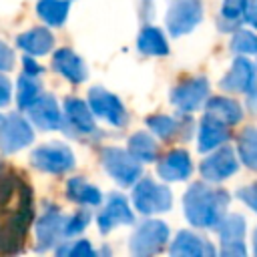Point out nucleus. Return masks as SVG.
<instances>
[{
    "instance_id": "1",
    "label": "nucleus",
    "mask_w": 257,
    "mask_h": 257,
    "mask_svg": "<svg viewBox=\"0 0 257 257\" xmlns=\"http://www.w3.org/2000/svg\"><path fill=\"white\" fill-rule=\"evenodd\" d=\"M32 189L24 177L0 163V255L22 249L32 221Z\"/></svg>"
},
{
    "instance_id": "2",
    "label": "nucleus",
    "mask_w": 257,
    "mask_h": 257,
    "mask_svg": "<svg viewBox=\"0 0 257 257\" xmlns=\"http://www.w3.org/2000/svg\"><path fill=\"white\" fill-rule=\"evenodd\" d=\"M229 193L209 187L207 183H193L183 197V213L193 227L217 229L229 207Z\"/></svg>"
},
{
    "instance_id": "3",
    "label": "nucleus",
    "mask_w": 257,
    "mask_h": 257,
    "mask_svg": "<svg viewBox=\"0 0 257 257\" xmlns=\"http://www.w3.org/2000/svg\"><path fill=\"white\" fill-rule=\"evenodd\" d=\"M102 159V167L104 171L112 177L114 183H118L120 187H131L135 185L141 175H143V167L141 161L124 149H116V147H104L100 153Z\"/></svg>"
},
{
    "instance_id": "4",
    "label": "nucleus",
    "mask_w": 257,
    "mask_h": 257,
    "mask_svg": "<svg viewBox=\"0 0 257 257\" xmlns=\"http://www.w3.org/2000/svg\"><path fill=\"white\" fill-rule=\"evenodd\" d=\"M133 203L139 213L157 215V213H165L173 207V195H171L169 187L155 183L149 177H143L133 187Z\"/></svg>"
},
{
    "instance_id": "5",
    "label": "nucleus",
    "mask_w": 257,
    "mask_h": 257,
    "mask_svg": "<svg viewBox=\"0 0 257 257\" xmlns=\"http://www.w3.org/2000/svg\"><path fill=\"white\" fill-rule=\"evenodd\" d=\"M169 241V227L165 221L159 219H147L139 223L135 233L131 235V253L137 257H147L157 251H161Z\"/></svg>"
},
{
    "instance_id": "6",
    "label": "nucleus",
    "mask_w": 257,
    "mask_h": 257,
    "mask_svg": "<svg viewBox=\"0 0 257 257\" xmlns=\"http://www.w3.org/2000/svg\"><path fill=\"white\" fill-rule=\"evenodd\" d=\"M30 163L42 173L62 175L74 167V155L64 143H46L32 151Z\"/></svg>"
},
{
    "instance_id": "7",
    "label": "nucleus",
    "mask_w": 257,
    "mask_h": 257,
    "mask_svg": "<svg viewBox=\"0 0 257 257\" xmlns=\"http://www.w3.org/2000/svg\"><path fill=\"white\" fill-rule=\"evenodd\" d=\"M203 20V2L201 0H171L167 8V30L171 36L189 34Z\"/></svg>"
},
{
    "instance_id": "8",
    "label": "nucleus",
    "mask_w": 257,
    "mask_h": 257,
    "mask_svg": "<svg viewBox=\"0 0 257 257\" xmlns=\"http://www.w3.org/2000/svg\"><path fill=\"white\" fill-rule=\"evenodd\" d=\"M34 141V131L30 122L20 114H8L0 118V151L12 155Z\"/></svg>"
},
{
    "instance_id": "9",
    "label": "nucleus",
    "mask_w": 257,
    "mask_h": 257,
    "mask_svg": "<svg viewBox=\"0 0 257 257\" xmlns=\"http://www.w3.org/2000/svg\"><path fill=\"white\" fill-rule=\"evenodd\" d=\"M219 86L227 92H243L247 96L257 92V68H255V64L247 56L239 54L233 60L229 72L221 78Z\"/></svg>"
},
{
    "instance_id": "10",
    "label": "nucleus",
    "mask_w": 257,
    "mask_h": 257,
    "mask_svg": "<svg viewBox=\"0 0 257 257\" xmlns=\"http://www.w3.org/2000/svg\"><path fill=\"white\" fill-rule=\"evenodd\" d=\"M239 169V161L237 155L233 151V147L221 145L215 149V153H211L209 157H205L199 165V173L205 181L209 183H217V181H225L229 179L233 173H237Z\"/></svg>"
},
{
    "instance_id": "11",
    "label": "nucleus",
    "mask_w": 257,
    "mask_h": 257,
    "mask_svg": "<svg viewBox=\"0 0 257 257\" xmlns=\"http://www.w3.org/2000/svg\"><path fill=\"white\" fill-rule=\"evenodd\" d=\"M217 231H219V239H221V255L225 257H243L247 253V247L243 243V237H245V217L239 215V213H233V215H225L223 221L217 225Z\"/></svg>"
},
{
    "instance_id": "12",
    "label": "nucleus",
    "mask_w": 257,
    "mask_h": 257,
    "mask_svg": "<svg viewBox=\"0 0 257 257\" xmlns=\"http://www.w3.org/2000/svg\"><path fill=\"white\" fill-rule=\"evenodd\" d=\"M88 106L92 108V112L104 120H108L114 126H124L126 124V110L122 106V102L118 100L116 94L108 92L102 86H92L88 90Z\"/></svg>"
},
{
    "instance_id": "13",
    "label": "nucleus",
    "mask_w": 257,
    "mask_h": 257,
    "mask_svg": "<svg viewBox=\"0 0 257 257\" xmlns=\"http://www.w3.org/2000/svg\"><path fill=\"white\" fill-rule=\"evenodd\" d=\"M207 98H209V82L203 76L189 78V80L177 84L171 90V102L181 112H193V110H197Z\"/></svg>"
},
{
    "instance_id": "14",
    "label": "nucleus",
    "mask_w": 257,
    "mask_h": 257,
    "mask_svg": "<svg viewBox=\"0 0 257 257\" xmlns=\"http://www.w3.org/2000/svg\"><path fill=\"white\" fill-rule=\"evenodd\" d=\"M66 219L58 207H52L48 211H44V215L38 219L36 223V251H48L50 247H54L62 237H66L64 229H66Z\"/></svg>"
},
{
    "instance_id": "15",
    "label": "nucleus",
    "mask_w": 257,
    "mask_h": 257,
    "mask_svg": "<svg viewBox=\"0 0 257 257\" xmlns=\"http://www.w3.org/2000/svg\"><path fill=\"white\" fill-rule=\"evenodd\" d=\"M135 215L126 203V199L120 193H112L104 205V209L98 215V231L102 235L110 233L118 225H133Z\"/></svg>"
},
{
    "instance_id": "16",
    "label": "nucleus",
    "mask_w": 257,
    "mask_h": 257,
    "mask_svg": "<svg viewBox=\"0 0 257 257\" xmlns=\"http://www.w3.org/2000/svg\"><path fill=\"white\" fill-rule=\"evenodd\" d=\"M191 171H193L191 155L185 149H175V151L167 153L157 163V175L163 181H169V183L189 179L191 177Z\"/></svg>"
},
{
    "instance_id": "17",
    "label": "nucleus",
    "mask_w": 257,
    "mask_h": 257,
    "mask_svg": "<svg viewBox=\"0 0 257 257\" xmlns=\"http://www.w3.org/2000/svg\"><path fill=\"white\" fill-rule=\"evenodd\" d=\"M28 114L42 131H56L62 126V112L52 94H40V98L28 108Z\"/></svg>"
},
{
    "instance_id": "18",
    "label": "nucleus",
    "mask_w": 257,
    "mask_h": 257,
    "mask_svg": "<svg viewBox=\"0 0 257 257\" xmlns=\"http://www.w3.org/2000/svg\"><path fill=\"white\" fill-rule=\"evenodd\" d=\"M169 253L173 257H205L215 255V247L205 237L193 231H179L169 247Z\"/></svg>"
},
{
    "instance_id": "19",
    "label": "nucleus",
    "mask_w": 257,
    "mask_h": 257,
    "mask_svg": "<svg viewBox=\"0 0 257 257\" xmlns=\"http://www.w3.org/2000/svg\"><path fill=\"white\" fill-rule=\"evenodd\" d=\"M52 68L74 84L86 80V76H88L84 60L72 48H58L52 56Z\"/></svg>"
},
{
    "instance_id": "20",
    "label": "nucleus",
    "mask_w": 257,
    "mask_h": 257,
    "mask_svg": "<svg viewBox=\"0 0 257 257\" xmlns=\"http://www.w3.org/2000/svg\"><path fill=\"white\" fill-rule=\"evenodd\" d=\"M231 139V133H229V124L205 114L201 118V124H199V151L201 153H209L221 145H225L227 141Z\"/></svg>"
},
{
    "instance_id": "21",
    "label": "nucleus",
    "mask_w": 257,
    "mask_h": 257,
    "mask_svg": "<svg viewBox=\"0 0 257 257\" xmlns=\"http://www.w3.org/2000/svg\"><path fill=\"white\" fill-rule=\"evenodd\" d=\"M92 114H94L92 108L84 100H80V98H66L64 100V116L76 133H82V135L96 133V124H94Z\"/></svg>"
},
{
    "instance_id": "22",
    "label": "nucleus",
    "mask_w": 257,
    "mask_h": 257,
    "mask_svg": "<svg viewBox=\"0 0 257 257\" xmlns=\"http://www.w3.org/2000/svg\"><path fill=\"white\" fill-rule=\"evenodd\" d=\"M16 46L30 56H44L54 46V36L48 28H30L16 38Z\"/></svg>"
},
{
    "instance_id": "23",
    "label": "nucleus",
    "mask_w": 257,
    "mask_h": 257,
    "mask_svg": "<svg viewBox=\"0 0 257 257\" xmlns=\"http://www.w3.org/2000/svg\"><path fill=\"white\" fill-rule=\"evenodd\" d=\"M205 114L233 126L243 118V108L237 100L227 98V96H211L205 102Z\"/></svg>"
},
{
    "instance_id": "24",
    "label": "nucleus",
    "mask_w": 257,
    "mask_h": 257,
    "mask_svg": "<svg viewBox=\"0 0 257 257\" xmlns=\"http://www.w3.org/2000/svg\"><path fill=\"white\" fill-rule=\"evenodd\" d=\"M66 197L78 205H86V207H94L100 205L102 201V193L90 185L88 181H84L82 177H70L66 181Z\"/></svg>"
},
{
    "instance_id": "25",
    "label": "nucleus",
    "mask_w": 257,
    "mask_h": 257,
    "mask_svg": "<svg viewBox=\"0 0 257 257\" xmlns=\"http://www.w3.org/2000/svg\"><path fill=\"white\" fill-rule=\"evenodd\" d=\"M137 48L147 56H165L169 54V42L161 28L157 26H145L139 34Z\"/></svg>"
},
{
    "instance_id": "26",
    "label": "nucleus",
    "mask_w": 257,
    "mask_h": 257,
    "mask_svg": "<svg viewBox=\"0 0 257 257\" xmlns=\"http://www.w3.org/2000/svg\"><path fill=\"white\" fill-rule=\"evenodd\" d=\"M70 0H38L36 2V14L48 24V26H62L68 18Z\"/></svg>"
},
{
    "instance_id": "27",
    "label": "nucleus",
    "mask_w": 257,
    "mask_h": 257,
    "mask_svg": "<svg viewBox=\"0 0 257 257\" xmlns=\"http://www.w3.org/2000/svg\"><path fill=\"white\" fill-rule=\"evenodd\" d=\"M42 94V86L38 82L36 74H28L22 70L20 78H18V94H16V102L20 110H28Z\"/></svg>"
},
{
    "instance_id": "28",
    "label": "nucleus",
    "mask_w": 257,
    "mask_h": 257,
    "mask_svg": "<svg viewBox=\"0 0 257 257\" xmlns=\"http://www.w3.org/2000/svg\"><path fill=\"white\" fill-rule=\"evenodd\" d=\"M237 155L247 169L257 171V128L255 126H247L241 131L237 139Z\"/></svg>"
},
{
    "instance_id": "29",
    "label": "nucleus",
    "mask_w": 257,
    "mask_h": 257,
    "mask_svg": "<svg viewBox=\"0 0 257 257\" xmlns=\"http://www.w3.org/2000/svg\"><path fill=\"white\" fill-rule=\"evenodd\" d=\"M128 151L141 161V163H151L157 159L159 155V145L155 143V139L145 133V131H139L135 135H131L128 139Z\"/></svg>"
},
{
    "instance_id": "30",
    "label": "nucleus",
    "mask_w": 257,
    "mask_h": 257,
    "mask_svg": "<svg viewBox=\"0 0 257 257\" xmlns=\"http://www.w3.org/2000/svg\"><path fill=\"white\" fill-rule=\"evenodd\" d=\"M147 126L161 139L169 141L173 139L177 133L183 131V122L177 120L175 116H169V114H153V116H147Z\"/></svg>"
},
{
    "instance_id": "31",
    "label": "nucleus",
    "mask_w": 257,
    "mask_h": 257,
    "mask_svg": "<svg viewBox=\"0 0 257 257\" xmlns=\"http://www.w3.org/2000/svg\"><path fill=\"white\" fill-rule=\"evenodd\" d=\"M229 46H231L233 52L243 54V56L257 54V34L247 30V28H237L233 32V36H231Z\"/></svg>"
},
{
    "instance_id": "32",
    "label": "nucleus",
    "mask_w": 257,
    "mask_h": 257,
    "mask_svg": "<svg viewBox=\"0 0 257 257\" xmlns=\"http://www.w3.org/2000/svg\"><path fill=\"white\" fill-rule=\"evenodd\" d=\"M249 0H223V8H221V18L225 22L237 24L239 20H243L245 10H247Z\"/></svg>"
},
{
    "instance_id": "33",
    "label": "nucleus",
    "mask_w": 257,
    "mask_h": 257,
    "mask_svg": "<svg viewBox=\"0 0 257 257\" xmlns=\"http://www.w3.org/2000/svg\"><path fill=\"white\" fill-rule=\"evenodd\" d=\"M88 221H90V211L88 209H78L72 217L66 219V229H64L66 237H74V235L82 233L86 229Z\"/></svg>"
},
{
    "instance_id": "34",
    "label": "nucleus",
    "mask_w": 257,
    "mask_h": 257,
    "mask_svg": "<svg viewBox=\"0 0 257 257\" xmlns=\"http://www.w3.org/2000/svg\"><path fill=\"white\" fill-rule=\"evenodd\" d=\"M56 251L60 255H70V257H92L94 255V249H92L90 241H86V239H78L72 245H62Z\"/></svg>"
},
{
    "instance_id": "35",
    "label": "nucleus",
    "mask_w": 257,
    "mask_h": 257,
    "mask_svg": "<svg viewBox=\"0 0 257 257\" xmlns=\"http://www.w3.org/2000/svg\"><path fill=\"white\" fill-rule=\"evenodd\" d=\"M237 197H239L249 209H253V211L257 213V181L251 183L249 187L239 189V191H237Z\"/></svg>"
},
{
    "instance_id": "36",
    "label": "nucleus",
    "mask_w": 257,
    "mask_h": 257,
    "mask_svg": "<svg viewBox=\"0 0 257 257\" xmlns=\"http://www.w3.org/2000/svg\"><path fill=\"white\" fill-rule=\"evenodd\" d=\"M12 64H14V52L8 48V44H4L0 40V72L10 70Z\"/></svg>"
},
{
    "instance_id": "37",
    "label": "nucleus",
    "mask_w": 257,
    "mask_h": 257,
    "mask_svg": "<svg viewBox=\"0 0 257 257\" xmlns=\"http://www.w3.org/2000/svg\"><path fill=\"white\" fill-rule=\"evenodd\" d=\"M12 92V86H10V80L0 72V108L2 106H6L8 102H10V94Z\"/></svg>"
},
{
    "instance_id": "38",
    "label": "nucleus",
    "mask_w": 257,
    "mask_h": 257,
    "mask_svg": "<svg viewBox=\"0 0 257 257\" xmlns=\"http://www.w3.org/2000/svg\"><path fill=\"white\" fill-rule=\"evenodd\" d=\"M243 20H245L247 24H251L253 28H257V0H251V2L247 4V10H245Z\"/></svg>"
},
{
    "instance_id": "39",
    "label": "nucleus",
    "mask_w": 257,
    "mask_h": 257,
    "mask_svg": "<svg viewBox=\"0 0 257 257\" xmlns=\"http://www.w3.org/2000/svg\"><path fill=\"white\" fill-rule=\"evenodd\" d=\"M22 64H24V72H28V74H42V66L40 64H36V60L28 54V56H24V60H22Z\"/></svg>"
},
{
    "instance_id": "40",
    "label": "nucleus",
    "mask_w": 257,
    "mask_h": 257,
    "mask_svg": "<svg viewBox=\"0 0 257 257\" xmlns=\"http://www.w3.org/2000/svg\"><path fill=\"white\" fill-rule=\"evenodd\" d=\"M253 251H255V255H257V229L253 231Z\"/></svg>"
}]
</instances>
